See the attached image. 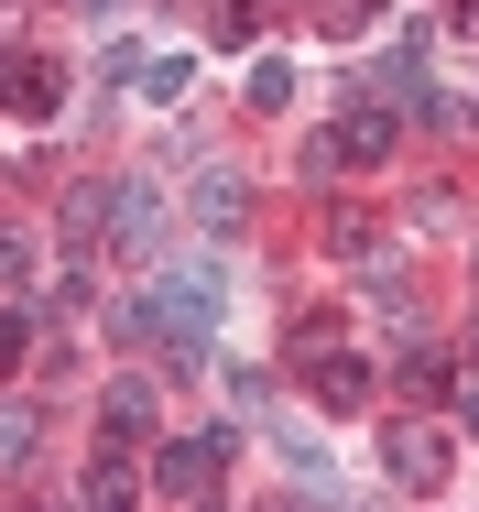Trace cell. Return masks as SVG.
<instances>
[{
  "label": "cell",
  "instance_id": "cell-16",
  "mask_svg": "<svg viewBox=\"0 0 479 512\" xmlns=\"http://www.w3.org/2000/svg\"><path fill=\"white\" fill-rule=\"evenodd\" d=\"M0 371H33V306H0Z\"/></svg>",
  "mask_w": 479,
  "mask_h": 512
},
{
  "label": "cell",
  "instance_id": "cell-20",
  "mask_svg": "<svg viewBox=\"0 0 479 512\" xmlns=\"http://www.w3.org/2000/svg\"><path fill=\"white\" fill-rule=\"evenodd\" d=\"M142 66H153L142 44H109V55H98V77H109V88H142Z\"/></svg>",
  "mask_w": 479,
  "mask_h": 512
},
{
  "label": "cell",
  "instance_id": "cell-23",
  "mask_svg": "<svg viewBox=\"0 0 479 512\" xmlns=\"http://www.w3.org/2000/svg\"><path fill=\"white\" fill-rule=\"evenodd\" d=\"M458 425H469V436H479V382H469V393H458Z\"/></svg>",
  "mask_w": 479,
  "mask_h": 512
},
{
  "label": "cell",
  "instance_id": "cell-7",
  "mask_svg": "<svg viewBox=\"0 0 479 512\" xmlns=\"http://www.w3.org/2000/svg\"><path fill=\"white\" fill-rule=\"evenodd\" d=\"M338 142H349V164H382L392 142H403V109L392 99H349L338 109Z\"/></svg>",
  "mask_w": 479,
  "mask_h": 512
},
{
  "label": "cell",
  "instance_id": "cell-8",
  "mask_svg": "<svg viewBox=\"0 0 479 512\" xmlns=\"http://www.w3.org/2000/svg\"><path fill=\"white\" fill-rule=\"evenodd\" d=\"M240 218H251V186H240L229 164H207V175H196V229H240Z\"/></svg>",
  "mask_w": 479,
  "mask_h": 512
},
{
  "label": "cell",
  "instance_id": "cell-25",
  "mask_svg": "<svg viewBox=\"0 0 479 512\" xmlns=\"http://www.w3.org/2000/svg\"><path fill=\"white\" fill-rule=\"evenodd\" d=\"M0 11H11V0H0Z\"/></svg>",
  "mask_w": 479,
  "mask_h": 512
},
{
  "label": "cell",
  "instance_id": "cell-2",
  "mask_svg": "<svg viewBox=\"0 0 479 512\" xmlns=\"http://www.w3.org/2000/svg\"><path fill=\"white\" fill-rule=\"evenodd\" d=\"M153 491H164V502H218V491H229V425L175 436V447L153 458Z\"/></svg>",
  "mask_w": 479,
  "mask_h": 512
},
{
  "label": "cell",
  "instance_id": "cell-3",
  "mask_svg": "<svg viewBox=\"0 0 479 512\" xmlns=\"http://www.w3.org/2000/svg\"><path fill=\"white\" fill-rule=\"evenodd\" d=\"M382 469H392V491H414V502L447 491V436H436V425H392V436H382Z\"/></svg>",
  "mask_w": 479,
  "mask_h": 512
},
{
  "label": "cell",
  "instance_id": "cell-15",
  "mask_svg": "<svg viewBox=\"0 0 479 512\" xmlns=\"http://www.w3.org/2000/svg\"><path fill=\"white\" fill-rule=\"evenodd\" d=\"M327 251L360 262V251H371V207H327Z\"/></svg>",
  "mask_w": 479,
  "mask_h": 512
},
{
  "label": "cell",
  "instance_id": "cell-22",
  "mask_svg": "<svg viewBox=\"0 0 479 512\" xmlns=\"http://www.w3.org/2000/svg\"><path fill=\"white\" fill-rule=\"evenodd\" d=\"M0 284H33V240L22 229H0Z\"/></svg>",
  "mask_w": 479,
  "mask_h": 512
},
{
  "label": "cell",
  "instance_id": "cell-19",
  "mask_svg": "<svg viewBox=\"0 0 479 512\" xmlns=\"http://www.w3.org/2000/svg\"><path fill=\"white\" fill-rule=\"evenodd\" d=\"M142 99H164V109L186 99V55H153V66H142Z\"/></svg>",
  "mask_w": 479,
  "mask_h": 512
},
{
  "label": "cell",
  "instance_id": "cell-5",
  "mask_svg": "<svg viewBox=\"0 0 479 512\" xmlns=\"http://www.w3.org/2000/svg\"><path fill=\"white\" fill-rule=\"evenodd\" d=\"M294 382H305L327 414H360V404H371V360H349V349H305Z\"/></svg>",
  "mask_w": 479,
  "mask_h": 512
},
{
  "label": "cell",
  "instance_id": "cell-10",
  "mask_svg": "<svg viewBox=\"0 0 479 512\" xmlns=\"http://www.w3.org/2000/svg\"><path fill=\"white\" fill-rule=\"evenodd\" d=\"M0 99L22 109V120H44V109L66 99V66H44V55H22V66H11V88H0Z\"/></svg>",
  "mask_w": 479,
  "mask_h": 512
},
{
  "label": "cell",
  "instance_id": "cell-9",
  "mask_svg": "<svg viewBox=\"0 0 479 512\" xmlns=\"http://www.w3.org/2000/svg\"><path fill=\"white\" fill-rule=\"evenodd\" d=\"M33 458H44V414H33V404H0V480H22Z\"/></svg>",
  "mask_w": 479,
  "mask_h": 512
},
{
  "label": "cell",
  "instance_id": "cell-17",
  "mask_svg": "<svg viewBox=\"0 0 479 512\" xmlns=\"http://www.w3.org/2000/svg\"><path fill=\"white\" fill-rule=\"evenodd\" d=\"M251 109H294V66H284V55L251 66Z\"/></svg>",
  "mask_w": 479,
  "mask_h": 512
},
{
  "label": "cell",
  "instance_id": "cell-12",
  "mask_svg": "<svg viewBox=\"0 0 479 512\" xmlns=\"http://www.w3.org/2000/svg\"><path fill=\"white\" fill-rule=\"evenodd\" d=\"M131 491H142L131 447H109V458H88V480H77V502H131Z\"/></svg>",
  "mask_w": 479,
  "mask_h": 512
},
{
  "label": "cell",
  "instance_id": "cell-26",
  "mask_svg": "<svg viewBox=\"0 0 479 512\" xmlns=\"http://www.w3.org/2000/svg\"><path fill=\"white\" fill-rule=\"evenodd\" d=\"M469 120H479V109H469Z\"/></svg>",
  "mask_w": 479,
  "mask_h": 512
},
{
  "label": "cell",
  "instance_id": "cell-13",
  "mask_svg": "<svg viewBox=\"0 0 479 512\" xmlns=\"http://www.w3.org/2000/svg\"><path fill=\"white\" fill-rule=\"evenodd\" d=\"M251 33H262V0H218V11H207V44H218V55H240Z\"/></svg>",
  "mask_w": 479,
  "mask_h": 512
},
{
  "label": "cell",
  "instance_id": "cell-11",
  "mask_svg": "<svg viewBox=\"0 0 479 512\" xmlns=\"http://www.w3.org/2000/svg\"><path fill=\"white\" fill-rule=\"evenodd\" d=\"M164 295L196 306V316H218V306H229V273H218V262H175V273H164Z\"/></svg>",
  "mask_w": 479,
  "mask_h": 512
},
{
  "label": "cell",
  "instance_id": "cell-14",
  "mask_svg": "<svg viewBox=\"0 0 479 512\" xmlns=\"http://www.w3.org/2000/svg\"><path fill=\"white\" fill-rule=\"evenodd\" d=\"M109 229V186H66V240H98Z\"/></svg>",
  "mask_w": 479,
  "mask_h": 512
},
{
  "label": "cell",
  "instance_id": "cell-21",
  "mask_svg": "<svg viewBox=\"0 0 479 512\" xmlns=\"http://www.w3.org/2000/svg\"><path fill=\"white\" fill-rule=\"evenodd\" d=\"M338 164H349V142H338V131H316V142H305V186H327Z\"/></svg>",
  "mask_w": 479,
  "mask_h": 512
},
{
  "label": "cell",
  "instance_id": "cell-6",
  "mask_svg": "<svg viewBox=\"0 0 479 512\" xmlns=\"http://www.w3.org/2000/svg\"><path fill=\"white\" fill-rule=\"evenodd\" d=\"M109 240H120V262H153V240H164V197L131 175V186H109Z\"/></svg>",
  "mask_w": 479,
  "mask_h": 512
},
{
  "label": "cell",
  "instance_id": "cell-24",
  "mask_svg": "<svg viewBox=\"0 0 479 512\" xmlns=\"http://www.w3.org/2000/svg\"><path fill=\"white\" fill-rule=\"evenodd\" d=\"M469 360H479V327H469Z\"/></svg>",
  "mask_w": 479,
  "mask_h": 512
},
{
  "label": "cell",
  "instance_id": "cell-4",
  "mask_svg": "<svg viewBox=\"0 0 479 512\" xmlns=\"http://www.w3.org/2000/svg\"><path fill=\"white\" fill-rule=\"evenodd\" d=\"M153 425H164V382H142V371H120V382L98 393V436H109V447H142Z\"/></svg>",
  "mask_w": 479,
  "mask_h": 512
},
{
  "label": "cell",
  "instance_id": "cell-1",
  "mask_svg": "<svg viewBox=\"0 0 479 512\" xmlns=\"http://www.w3.org/2000/svg\"><path fill=\"white\" fill-rule=\"evenodd\" d=\"M207 327H218V316L175 306L164 284H142V295L120 306V338H131V349H164V371H175V382H196V371H207V349H218Z\"/></svg>",
  "mask_w": 479,
  "mask_h": 512
},
{
  "label": "cell",
  "instance_id": "cell-18",
  "mask_svg": "<svg viewBox=\"0 0 479 512\" xmlns=\"http://www.w3.org/2000/svg\"><path fill=\"white\" fill-rule=\"evenodd\" d=\"M392 371H403V393H447V360H436V349H403Z\"/></svg>",
  "mask_w": 479,
  "mask_h": 512
}]
</instances>
